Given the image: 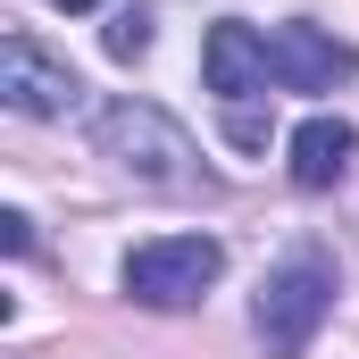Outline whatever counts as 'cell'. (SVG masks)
<instances>
[{
	"label": "cell",
	"mask_w": 359,
	"mask_h": 359,
	"mask_svg": "<svg viewBox=\"0 0 359 359\" xmlns=\"http://www.w3.org/2000/svg\"><path fill=\"white\" fill-rule=\"evenodd\" d=\"M201 76H209V92H217L226 109H251V100H259V92L276 84L268 34H251L243 17H226V25H209V42H201Z\"/></svg>",
	"instance_id": "6"
},
{
	"label": "cell",
	"mask_w": 359,
	"mask_h": 359,
	"mask_svg": "<svg viewBox=\"0 0 359 359\" xmlns=\"http://www.w3.org/2000/svg\"><path fill=\"white\" fill-rule=\"evenodd\" d=\"M100 50H109L117 67H134V59L151 50V8H117V17L100 25Z\"/></svg>",
	"instance_id": "8"
},
{
	"label": "cell",
	"mask_w": 359,
	"mask_h": 359,
	"mask_svg": "<svg viewBox=\"0 0 359 359\" xmlns=\"http://www.w3.org/2000/svg\"><path fill=\"white\" fill-rule=\"evenodd\" d=\"M326 309H334V259L326 251H292L284 268H268L259 301H251V326H259L268 359H301L318 343Z\"/></svg>",
	"instance_id": "2"
},
{
	"label": "cell",
	"mask_w": 359,
	"mask_h": 359,
	"mask_svg": "<svg viewBox=\"0 0 359 359\" xmlns=\"http://www.w3.org/2000/svg\"><path fill=\"white\" fill-rule=\"evenodd\" d=\"M50 8H100V0H50Z\"/></svg>",
	"instance_id": "10"
},
{
	"label": "cell",
	"mask_w": 359,
	"mask_h": 359,
	"mask_svg": "<svg viewBox=\"0 0 359 359\" xmlns=\"http://www.w3.org/2000/svg\"><path fill=\"white\" fill-rule=\"evenodd\" d=\"M292 184L301 192H334V184L351 176V159H359V134L343 126V117H309V126H292Z\"/></svg>",
	"instance_id": "7"
},
{
	"label": "cell",
	"mask_w": 359,
	"mask_h": 359,
	"mask_svg": "<svg viewBox=\"0 0 359 359\" xmlns=\"http://www.w3.org/2000/svg\"><path fill=\"white\" fill-rule=\"evenodd\" d=\"M0 100L17 109V117H67L84 84H76V67L67 59H50L34 34H8L0 42Z\"/></svg>",
	"instance_id": "4"
},
{
	"label": "cell",
	"mask_w": 359,
	"mask_h": 359,
	"mask_svg": "<svg viewBox=\"0 0 359 359\" xmlns=\"http://www.w3.org/2000/svg\"><path fill=\"white\" fill-rule=\"evenodd\" d=\"M217 276H226L217 234H151V243L126 251V292L142 309H192Z\"/></svg>",
	"instance_id": "3"
},
{
	"label": "cell",
	"mask_w": 359,
	"mask_h": 359,
	"mask_svg": "<svg viewBox=\"0 0 359 359\" xmlns=\"http://www.w3.org/2000/svg\"><path fill=\"white\" fill-rule=\"evenodd\" d=\"M0 251H8V259L34 251V217H25V209H0Z\"/></svg>",
	"instance_id": "9"
},
{
	"label": "cell",
	"mask_w": 359,
	"mask_h": 359,
	"mask_svg": "<svg viewBox=\"0 0 359 359\" xmlns=\"http://www.w3.org/2000/svg\"><path fill=\"white\" fill-rule=\"evenodd\" d=\"M268 59H276V84L284 92H334L359 76V50L351 42H334L326 25H309V17H284L268 34Z\"/></svg>",
	"instance_id": "5"
},
{
	"label": "cell",
	"mask_w": 359,
	"mask_h": 359,
	"mask_svg": "<svg viewBox=\"0 0 359 359\" xmlns=\"http://www.w3.org/2000/svg\"><path fill=\"white\" fill-rule=\"evenodd\" d=\"M92 151L109 159V168H126L134 184H151V192H209V168H201V151H192V134H184L168 109H151V100H109V109H92Z\"/></svg>",
	"instance_id": "1"
}]
</instances>
